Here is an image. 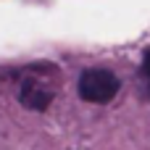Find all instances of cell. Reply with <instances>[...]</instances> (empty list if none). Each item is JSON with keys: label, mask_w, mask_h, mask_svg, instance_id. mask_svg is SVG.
Here are the masks:
<instances>
[{"label": "cell", "mask_w": 150, "mask_h": 150, "mask_svg": "<svg viewBox=\"0 0 150 150\" xmlns=\"http://www.w3.org/2000/svg\"><path fill=\"white\" fill-rule=\"evenodd\" d=\"M121 82L111 69H87L79 76V98L95 105H105L116 98Z\"/></svg>", "instance_id": "6da1fadb"}, {"label": "cell", "mask_w": 150, "mask_h": 150, "mask_svg": "<svg viewBox=\"0 0 150 150\" xmlns=\"http://www.w3.org/2000/svg\"><path fill=\"white\" fill-rule=\"evenodd\" d=\"M55 98V87L42 76H24L18 90V103L29 111H47Z\"/></svg>", "instance_id": "7a4b0ae2"}, {"label": "cell", "mask_w": 150, "mask_h": 150, "mask_svg": "<svg viewBox=\"0 0 150 150\" xmlns=\"http://www.w3.org/2000/svg\"><path fill=\"white\" fill-rule=\"evenodd\" d=\"M142 74H145V79H148V84H150V47L142 55Z\"/></svg>", "instance_id": "3957f363"}]
</instances>
